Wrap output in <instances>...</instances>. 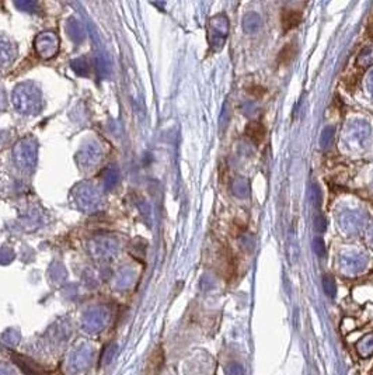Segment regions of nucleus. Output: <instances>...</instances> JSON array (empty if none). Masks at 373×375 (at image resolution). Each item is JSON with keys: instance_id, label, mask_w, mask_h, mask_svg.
<instances>
[{"instance_id": "obj_4", "label": "nucleus", "mask_w": 373, "mask_h": 375, "mask_svg": "<svg viewBox=\"0 0 373 375\" xmlns=\"http://www.w3.org/2000/svg\"><path fill=\"white\" fill-rule=\"evenodd\" d=\"M262 27L261 16L255 12H250L243 17V30L247 34H255Z\"/></svg>"}, {"instance_id": "obj_15", "label": "nucleus", "mask_w": 373, "mask_h": 375, "mask_svg": "<svg viewBox=\"0 0 373 375\" xmlns=\"http://www.w3.org/2000/svg\"><path fill=\"white\" fill-rule=\"evenodd\" d=\"M243 111H244V114H247V115H253L257 111V107L253 103H246L244 107H243Z\"/></svg>"}, {"instance_id": "obj_7", "label": "nucleus", "mask_w": 373, "mask_h": 375, "mask_svg": "<svg viewBox=\"0 0 373 375\" xmlns=\"http://www.w3.org/2000/svg\"><path fill=\"white\" fill-rule=\"evenodd\" d=\"M232 191L236 197L239 198H246L250 193V184L249 180L244 177H236L232 183Z\"/></svg>"}, {"instance_id": "obj_13", "label": "nucleus", "mask_w": 373, "mask_h": 375, "mask_svg": "<svg viewBox=\"0 0 373 375\" xmlns=\"http://www.w3.org/2000/svg\"><path fill=\"white\" fill-rule=\"evenodd\" d=\"M310 200H312V203L316 205H319L320 204V200H321V193H320V189H319V185L316 184V183H313V184L310 185Z\"/></svg>"}, {"instance_id": "obj_3", "label": "nucleus", "mask_w": 373, "mask_h": 375, "mask_svg": "<svg viewBox=\"0 0 373 375\" xmlns=\"http://www.w3.org/2000/svg\"><path fill=\"white\" fill-rule=\"evenodd\" d=\"M341 224H342V228L347 230V232H349V233H356L362 228L363 218L359 214H356V212H348L345 215H342Z\"/></svg>"}, {"instance_id": "obj_2", "label": "nucleus", "mask_w": 373, "mask_h": 375, "mask_svg": "<svg viewBox=\"0 0 373 375\" xmlns=\"http://www.w3.org/2000/svg\"><path fill=\"white\" fill-rule=\"evenodd\" d=\"M210 28H212V35H215V44L213 45H219L222 46L225 40L228 38L229 35V20L220 14V16H216L212 19L210 21Z\"/></svg>"}, {"instance_id": "obj_16", "label": "nucleus", "mask_w": 373, "mask_h": 375, "mask_svg": "<svg viewBox=\"0 0 373 375\" xmlns=\"http://www.w3.org/2000/svg\"><path fill=\"white\" fill-rule=\"evenodd\" d=\"M367 90L369 93L373 96V72L369 75V78H367Z\"/></svg>"}, {"instance_id": "obj_1", "label": "nucleus", "mask_w": 373, "mask_h": 375, "mask_svg": "<svg viewBox=\"0 0 373 375\" xmlns=\"http://www.w3.org/2000/svg\"><path fill=\"white\" fill-rule=\"evenodd\" d=\"M369 127L365 122H356L355 125H349L348 131L345 132V139L348 141V145L351 144H358L359 146H363L365 141L369 137Z\"/></svg>"}, {"instance_id": "obj_12", "label": "nucleus", "mask_w": 373, "mask_h": 375, "mask_svg": "<svg viewBox=\"0 0 373 375\" xmlns=\"http://www.w3.org/2000/svg\"><path fill=\"white\" fill-rule=\"evenodd\" d=\"M313 246H314V252L319 257H324L326 256V244L323 242L321 237H316L313 240Z\"/></svg>"}, {"instance_id": "obj_5", "label": "nucleus", "mask_w": 373, "mask_h": 375, "mask_svg": "<svg viewBox=\"0 0 373 375\" xmlns=\"http://www.w3.org/2000/svg\"><path fill=\"white\" fill-rule=\"evenodd\" d=\"M302 20V13L297 10L285 9L282 10V28L283 31H289L297 26Z\"/></svg>"}, {"instance_id": "obj_6", "label": "nucleus", "mask_w": 373, "mask_h": 375, "mask_svg": "<svg viewBox=\"0 0 373 375\" xmlns=\"http://www.w3.org/2000/svg\"><path fill=\"white\" fill-rule=\"evenodd\" d=\"M246 135L249 137L253 142L255 144H260L262 139H264V135H265V128L262 127L260 122H250L246 127Z\"/></svg>"}, {"instance_id": "obj_11", "label": "nucleus", "mask_w": 373, "mask_h": 375, "mask_svg": "<svg viewBox=\"0 0 373 375\" xmlns=\"http://www.w3.org/2000/svg\"><path fill=\"white\" fill-rule=\"evenodd\" d=\"M323 284H324V290L330 296L335 295V283H334L333 277L326 276L323 278Z\"/></svg>"}, {"instance_id": "obj_14", "label": "nucleus", "mask_w": 373, "mask_h": 375, "mask_svg": "<svg viewBox=\"0 0 373 375\" xmlns=\"http://www.w3.org/2000/svg\"><path fill=\"white\" fill-rule=\"evenodd\" d=\"M314 224H316V230H319V232H324V230L327 229V221H326V218L323 217V215H317Z\"/></svg>"}, {"instance_id": "obj_9", "label": "nucleus", "mask_w": 373, "mask_h": 375, "mask_svg": "<svg viewBox=\"0 0 373 375\" xmlns=\"http://www.w3.org/2000/svg\"><path fill=\"white\" fill-rule=\"evenodd\" d=\"M334 135H335L334 127H327V128L323 130L320 137V145L323 149H327V148L331 146V144H333L334 141Z\"/></svg>"}, {"instance_id": "obj_10", "label": "nucleus", "mask_w": 373, "mask_h": 375, "mask_svg": "<svg viewBox=\"0 0 373 375\" xmlns=\"http://www.w3.org/2000/svg\"><path fill=\"white\" fill-rule=\"evenodd\" d=\"M294 56V49L292 44L286 45L283 49H282L281 55H279V64H288L289 60H292V58Z\"/></svg>"}, {"instance_id": "obj_8", "label": "nucleus", "mask_w": 373, "mask_h": 375, "mask_svg": "<svg viewBox=\"0 0 373 375\" xmlns=\"http://www.w3.org/2000/svg\"><path fill=\"white\" fill-rule=\"evenodd\" d=\"M356 65L360 68H370L373 66V45L363 48L356 58Z\"/></svg>"}]
</instances>
